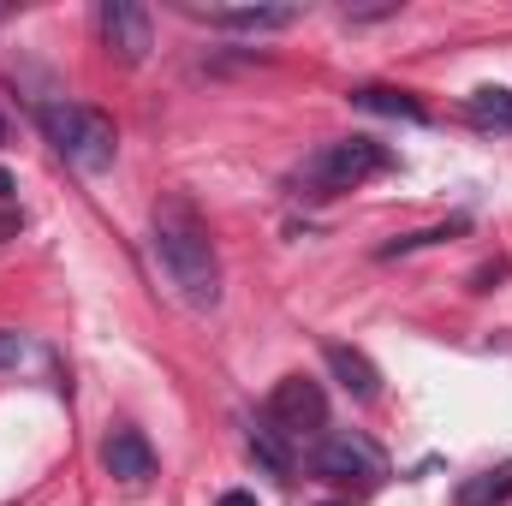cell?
I'll use <instances>...</instances> for the list:
<instances>
[{
    "label": "cell",
    "instance_id": "8992f818",
    "mask_svg": "<svg viewBox=\"0 0 512 506\" xmlns=\"http://www.w3.org/2000/svg\"><path fill=\"white\" fill-rule=\"evenodd\" d=\"M96 30H102V48L120 60V66H143L149 48H155V24L137 0H102L96 6Z\"/></svg>",
    "mask_w": 512,
    "mask_h": 506
},
{
    "label": "cell",
    "instance_id": "8fae6325",
    "mask_svg": "<svg viewBox=\"0 0 512 506\" xmlns=\"http://www.w3.org/2000/svg\"><path fill=\"white\" fill-rule=\"evenodd\" d=\"M465 120L477 131H512V90H501V84L471 90L465 96Z\"/></svg>",
    "mask_w": 512,
    "mask_h": 506
},
{
    "label": "cell",
    "instance_id": "5bb4252c",
    "mask_svg": "<svg viewBox=\"0 0 512 506\" xmlns=\"http://www.w3.org/2000/svg\"><path fill=\"white\" fill-rule=\"evenodd\" d=\"M471 221L459 215V221H441V227H423V233H405V239H393V245H382V262H393V256H411V251H429V245H447V239H459Z\"/></svg>",
    "mask_w": 512,
    "mask_h": 506
},
{
    "label": "cell",
    "instance_id": "9c48e42d",
    "mask_svg": "<svg viewBox=\"0 0 512 506\" xmlns=\"http://www.w3.org/2000/svg\"><path fill=\"white\" fill-rule=\"evenodd\" d=\"M322 358H328V370H334V381L352 393V399H376L382 393V370L358 352V346H346V340H328L322 346Z\"/></svg>",
    "mask_w": 512,
    "mask_h": 506
},
{
    "label": "cell",
    "instance_id": "5b68a950",
    "mask_svg": "<svg viewBox=\"0 0 512 506\" xmlns=\"http://www.w3.org/2000/svg\"><path fill=\"white\" fill-rule=\"evenodd\" d=\"M310 471H316L322 483H358V489H376V483L387 477V459L376 453V441L340 429V435H322V441H316Z\"/></svg>",
    "mask_w": 512,
    "mask_h": 506
},
{
    "label": "cell",
    "instance_id": "3957f363",
    "mask_svg": "<svg viewBox=\"0 0 512 506\" xmlns=\"http://www.w3.org/2000/svg\"><path fill=\"white\" fill-rule=\"evenodd\" d=\"M387 167H393V149H387V143H376V137H334V143H322V149L292 173V185H298L304 197H340V191L370 185Z\"/></svg>",
    "mask_w": 512,
    "mask_h": 506
},
{
    "label": "cell",
    "instance_id": "4fadbf2b",
    "mask_svg": "<svg viewBox=\"0 0 512 506\" xmlns=\"http://www.w3.org/2000/svg\"><path fill=\"white\" fill-rule=\"evenodd\" d=\"M459 506H501L512 501V459L507 465H495V471H483V477H471V483H459Z\"/></svg>",
    "mask_w": 512,
    "mask_h": 506
},
{
    "label": "cell",
    "instance_id": "52a82bcc",
    "mask_svg": "<svg viewBox=\"0 0 512 506\" xmlns=\"http://www.w3.org/2000/svg\"><path fill=\"white\" fill-rule=\"evenodd\" d=\"M102 471L114 477V483H126V489H143L149 477H155V447H149V435L143 429H108L102 435Z\"/></svg>",
    "mask_w": 512,
    "mask_h": 506
},
{
    "label": "cell",
    "instance_id": "ba28073f",
    "mask_svg": "<svg viewBox=\"0 0 512 506\" xmlns=\"http://www.w3.org/2000/svg\"><path fill=\"white\" fill-rule=\"evenodd\" d=\"M197 18H209L215 30H245V36H268L298 24V6H197Z\"/></svg>",
    "mask_w": 512,
    "mask_h": 506
},
{
    "label": "cell",
    "instance_id": "ac0fdd59",
    "mask_svg": "<svg viewBox=\"0 0 512 506\" xmlns=\"http://www.w3.org/2000/svg\"><path fill=\"white\" fill-rule=\"evenodd\" d=\"M316 506H346V501H316Z\"/></svg>",
    "mask_w": 512,
    "mask_h": 506
},
{
    "label": "cell",
    "instance_id": "2e32d148",
    "mask_svg": "<svg viewBox=\"0 0 512 506\" xmlns=\"http://www.w3.org/2000/svg\"><path fill=\"white\" fill-rule=\"evenodd\" d=\"M215 506H256V495H245V489H227Z\"/></svg>",
    "mask_w": 512,
    "mask_h": 506
},
{
    "label": "cell",
    "instance_id": "7c38bea8",
    "mask_svg": "<svg viewBox=\"0 0 512 506\" xmlns=\"http://www.w3.org/2000/svg\"><path fill=\"white\" fill-rule=\"evenodd\" d=\"M251 459L268 471V477H280V483H292V453H286V435L262 417V429H251Z\"/></svg>",
    "mask_w": 512,
    "mask_h": 506
},
{
    "label": "cell",
    "instance_id": "9a60e30c",
    "mask_svg": "<svg viewBox=\"0 0 512 506\" xmlns=\"http://www.w3.org/2000/svg\"><path fill=\"white\" fill-rule=\"evenodd\" d=\"M24 352H30V340H24L18 328H0V370H18Z\"/></svg>",
    "mask_w": 512,
    "mask_h": 506
},
{
    "label": "cell",
    "instance_id": "e0dca14e",
    "mask_svg": "<svg viewBox=\"0 0 512 506\" xmlns=\"http://www.w3.org/2000/svg\"><path fill=\"white\" fill-rule=\"evenodd\" d=\"M0 197H12V179H6V173H0Z\"/></svg>",
    "mask_w": 512,
    "mask_h": 506
},
{
    "label": "cell",
    "instance_id": "30bf717a",
    "mask_svg": "<svg viewBox=\"0 0 512 506\" xmlns=\"http://www.w3.org/2000/svg\"><path fill=\"white\" fill-rule=\"evenodd\" d=\"M352 108H364V114H387V120H429V108L411 96V90H387V84H358L352 90Z\"/></svg>",
    "mask_w": 512,
    "mask_h": 506
},
{
    "label": "cell",
    "instance_id": "7a4b0ae2",
    "mask_svg": "<svg viewBox=\"0 0 512 506\" xmlns=\"http://www.w3.org/2000/svg\"><path fill=\"white\" fill-rule=\"evenodd\" d=\"M36 126L54 143V155H66V161L84 167V173H102V167H114V155H120L114 120H108L102 108H90V102H36Z\"/></svg>",
    "mask_w": 512,
    "mask_h": 506
},
{
    "label": "cell",
    "instance_id": "6da1fadb",
    "mask_svg": "<svg viewBox=\"0 0 512 506\" xmlns=\"http://www.w3.org/2000/svg\"><path fill=\"white\" fill-rule=\"evenodd\" d=\"M149 251H155L161 274L173 280V292H179L191 310H215V304H221V262H215V239H209L203 215L191 209V197H161V203H155Z\"/></svg>",
    "mask_w": 512,
    "mask_h": 506
},
{
    "label": "cell",
    "instance_id": "277c9868",
    "mask_svg": "<svg viewBox=\"0 0 512 506\" xmlns=\"http://www.w3.org/2000/svg\"><path fill=\"white\" fill-rule=\"evenodd\" d=\"M268 423L286 441H322V429H328V393H322V381L280 376L274 393H268Z\"/></svg>",
    "mask_w": 512,
    "mask_h": 506
}]
</instances>
